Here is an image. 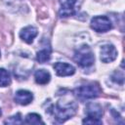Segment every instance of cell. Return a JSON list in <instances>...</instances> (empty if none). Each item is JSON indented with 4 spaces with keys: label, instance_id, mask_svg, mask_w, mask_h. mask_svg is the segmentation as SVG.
Here are the masks:
<instances>
[{
    "label": "cell",
    "instance_id": "6da1fadb",
    "mask_svg": "<svg viewBox=\"0 0 125 125\" xmlns=\"http://www.w3.org/2000/svg\"><path fill=\"white\" fill-rule=\"evenodd\" d=\"M77 109V104L74 101L70 100H60L53 106L52 112L58 122L62 123L72 117Z\"/></svg>",
    "mask_w": 125,
    "mask_h": 125
},
{
    "label": "cell",
    "instance_id": "7a4b0ae2",
    "mask_svg": "<svg viewBox=\"0 0 125 125\" xmlns=\"http://www.w3.org/2000/svg\"><path fill=\"white\" fill-rule=\"evenodd\" d=\"M74 61L81 66V67H89L95 62L94 54L91 48L87 45H83L79 47L74 54Z\"/></svg>",
    "mask_w": 125,
    "mask_h": 125
},
{
    "label": "cell",
    "instance_id": "3957f363",
    "mask_svg": "<svg viewBox=\"0 0 125 125\" xmlns=\"http://www.w3.org/2000/svg\"><path fill=\"white\" fill-rule=\"evenodd\" d=\"M101 94V89L97 84H87L80 86L76 88L75 95L78 97V99L85 101V100H92Z\"/></svg>",
    "mask_w": 125,
    "mask_h": 125
},
{
    "label": "cell",
    "instance_id": "277c9868",
    "mask_svg": "<svg viewBox=\"0 0 125 125\" xmlns=\"http://www.w3.org/2000/svg\"><path fill=\"white\" fill-rule=\"evenodd\" d=\"M91 27L97 32H105L112 27L110 20L105 16L94 17L91 21Z\"/></svg>",
    "mask_w": 125,
    "mask_h": 125
},
{
    "label": "cell",
    "instance_id": "5b68a950",
    "mask_svg": "<svg viewBox=\"0 0 125 125\" xmlns=\"http://www.w3.org/2000/svg\"><path fill=\"white\" fill-rule=\"evenodd\" d=\"M117 57V51L115 47L111 44H105L101 47L100 50V58L101 61L107 63L113 62Z\"/></svg>",
    "mask_w": 125,
    "mask_h": 125
},
{
    "label": "cell",
    "instance_id": "8992f818",
    "mask_svg": "<svg viewBox=\"0 0 125 125\" xmlns=\"http://www.w3.org/2000/svg\"><path fill=\"white\" fill-rule=\"evenodd\" d=\"M54 69L59 76H69L74 74L75 72V68L71 64L67 62H56L54 64Z\"/></svg>",
    "mask_w": 125,
    "mask_h": 125
},
{
    "label": "cell",
    "instance_id": "52a82bcc",
    "mask_svg": "<svg viewBox=\"0 0 125 125\" xmlns=\"http://www.w3.org/2000/svg\"><path fill=\"white\" fill-rule=\"evenodd\" d=\"M33 100V95L27 90H19L15 94V102L21 105L29 104Z\"/></svg>",
    "mask_w": 125,
    "mask_h": 125
},
{
    "label": "cell",
    "instance_id": "ba28073f",
    "mask_svg": "<svg viewBox=\"0 0 125 125\" xmlns=\"http://www.w3.org/2000/svg\"><path fill=\"white\" fill-rule=\"evenodd\" d=\"M37 33H38L37 28L34 27V26L29 25V26H26V27H24V28H22L21 30L20 37L24 42H26L27 44H30V43L33 42V39L37 36Z\"/></svg>",
    "mask_w": 125,
    "mask_h": 125
},
{
    "label": "cell",
    "instance_id": "9c48e42d",
    "mask_svg": "<svg viewBox=\"0 0 125 125\" xmlns=\"http://www.w3.org/2000/svg\"><path fill=\"white\" fill-rule=\"evenodd\" d=\"M61 4V10L59 12L61 17H68L74 12V5L76 0H59Z\"/></svg>",
    "mask_w": 125,
    "mask_h": 125
},
{
    "label": "cell",
    "instance_id": "30bf717a",
    "mask_svg": "<svg viewBox=\"0 0 125 125\" xmlns=\"http://www.w3.org/2000/svg\"><path fill=\"white\" fill-rule=\"evenodd\" d=\"M85 112L88 117H95V118L101 119L103 115V108L97 103H89L86 105Z\"/></svg>",
    "mask_w": 125,
    "mask_h": 125
},
{
    "label": "cell",
    "instance_id": "8fae6325",
    "mask_svg": "<svg viewBox=\"0 0 125 125\" xmlns=\"http://www.w3.org/2000/svg\"><path fill=\"white\" fill-rule=\"evenodd\" d=\"M34 78H35L36 83L45 85L50 81L51 75H50L49 71H47L45 69H38V70H36V72L34 74Z\"/></svg>",
    "mask_w": 125,
    "mask_h": 125
},
{
    "label": "cell",
    "instance_id": "7c38bea8",
    "mask_svg": "<svg viewBox=\"0 0 125 125\" xmlns=\"http://www.w3.org/2000/svg\"><path fill=\"white\" fill-rule=\"evenodd\" d=\"M24 123L26 124H32V125H39V124H44L42 121V118L39 114L37 113H28L25 116Z\"/></svg>",
    "mask_w": 125,
    "mask_h": 125
},
{
    "label": "cell",
    "instance_id": "4fadbf2b",
    "mask_svg": "<svg viewBox=\"0 0 125 125\" xmlns=\"http://www.w3.org/2000/svg\"><path fill=\"white\" fill-rule=\"evenodd\" d=\"M51 58V50L50 49H42L40 51L37 52V55H36V60L40 62V63H44L46 62H48Z\"/></svg>",
    "mask_w": 125,
    "mask_h": 125
},
{
    "label": "cell",
    "instance_id": "5bb4252c",
    "mask_svg": "<svg viewBox=\"0 0 125 125\" xmlns=\"http://www.w3.org/2000/svg\"><path fill=\"white\" fill-rule=\"evenodd\" d=\"M11 83L10 73L5 68H0V87H6Z\"/></svg>",
    "mask_w": 125,
    "mask_h": 125
},
{
    "label": "cell",
    "instance_id": "9a60e30c",
    "mask_svg": "<svg viewBox=\"0 0 125 125\" xmlns=\"http://www.w3.org/2000/svg\"><path fill=\"white\" fill-rule=\"evenodd\" d=\"M23 121L21 117V114L20 113H17L16 115H13L11 116L9 119L5 120V124H21Z\"/></svg>",
    "mask_w": 125,
    "mask_h": 125
},
{
    "label": "cell",
    "instance_id": "2e32d148",
    "mask_svg": "<svg viewBox=\"0 0 125 125\" xmlns=\"http://www.w3.org/2000/svg\"><path fill=\"white\" fill-rule=\"evenodd\" d=\"M83 124H91V125H101L103 122H102V120L101 119H99V118H95V117H86L83 121Z\"/></svg>",
    "mask_w": 125,
    "mask_h": 125
},
{
    "label": "cell",
    "instance_id": "e0dca14e",
    "mask_svg": "<svg viewBox=\"0 0 125 125\" xmlns=\"http://www.w3.org/2000/svg\"><path fill=\"white\" fill-rule=\"evenodd\" d=\"M2 115V111H1V108H0V116Z\"/></svg>",
    "mask_w": 125,
    "mask_h": 125
}]
</instances>
